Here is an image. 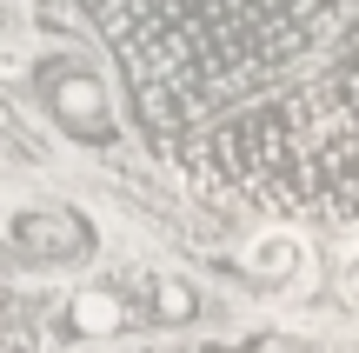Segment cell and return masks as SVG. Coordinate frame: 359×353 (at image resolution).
<instances>
[{"mask_svg": "<svg viewBox=\"0 0 359 353\" xmlns=\"http://www.w3.org/2000/svg\"><path fill=\"white\" fill-rule=\"evenodd\" d=\"M339 300H346V314H359V247L346 253V267H339Z\"/></svg>", "mask_w": 359, "mask_h": 353, "instance_id": "cell-6", "label": "cell"}, {"mask_svg": "<svg viewBox=\"0 0 359 353\" xmlns=\"http://www.w3.org/2000/svg\"><path fill=\"white\" fill-rule=\"evenodd\" d=\"M0 234H7V253L27 274H74L100 253V227L67 200H27L0 220Z\"/></svg>", "mask_w": 359, "mask_h": 353, "instance_id": "cell-3", "label": "cell"}, {"mask_svg": "<svg viewBox=\"0 0 359 353\" xmlns=\"http://www.w3.org/2000/svg\"><path fill=\"white\" fill-rule=\"evenodd\" d=\"M34 100L40 114L53 120V133H67L74 147H114L120 140V107H114V87L100 80V67L74 47H47L34 67Z\"/></svg>", "mask_w": 359, "mask_h": 353, "instance_id": "cell-2", "label": "cell"}, {"mask_svg": "<svg viewBox=\"0 0 359 353\" xmlns=\"http://www.w3.org/2000/svg\"><path fill=\"white\" fill-rule=\"evenodd\" d=\"M240 274L253 280L259 293H299V280H306V240L273 227V234H259L253 247L240 253Z\"/></svg>", "mask_w": 359, "mask_h": 353, "instance_id": "cell-5", "label": "cell"}, {"mask_svg": "<svg viewBox=\"0 0 359 353\" xmlns=\"http://www.w3.org/2000/svg\"><path fill=\"white\" fill-rule=\"evenodd\" d=\"M140 74L180 167L273 213H359V0H80Z\"/></svg>", "mask_w": 359, "mask_h": 353, "instance_id": "cell-1", "label": "cell"}, {"mask_svg": "<svg viewBox=\"0 0 359 353\" xmlns=\"http://www.w3.org/2000/svg\"><path fill=\"white\" fill-rule=\"evenodd\" d=\"M13 20H20V0H0V40L13 34Z\"/></svg>", "mask_w": 359, "mask_h": 353, "instance_id": "cell-7", "label": "cell"}, {"mask_svg": "<svg viewBox=\"0 0 359 353\" xmlns=\"http://www.w3.org/2000/svg\"><path fill=\"white\" fill-rule=\"evenodd\" d=\"M140 307H133V280H87V287H67L53 307V347H100L133 333Z\"/></svg>", "mask_w": 359, "mask_h": 353, "instance_id": "cell-4", "label": "cell"}]
</instances>
